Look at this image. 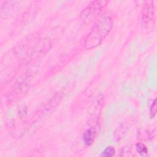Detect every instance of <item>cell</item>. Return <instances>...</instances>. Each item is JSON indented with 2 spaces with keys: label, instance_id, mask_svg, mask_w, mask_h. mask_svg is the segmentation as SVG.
Listing matches in <instances>:
<instances>
[{
  "label": "cell",
  "instance_id": "6da1fadb",
  "mask_svg": "<svg viewBox=\"0 0 157 157\" xmlns=\"http://www.w3.org/2000/svg\"><path fill=\"white\" fill-rule=\"evenodd\" d=\"M112 27V18L110 14L105 13L96 21L85 37L84 47L91 50L99 45L107 37Z\"/></svg>",
  "mask_w": 157,
  "mask_h": 157
},
{
  "label": "cell",
  "instance_id": "7a4b0ae2",
  "mask_svg": "<svg viewBox=\"0 0 157 157\" xmlns=\"http://www.w3.org/2000/svg\"><path fill=\"white\" fill-rule=\"evenodd\" d=\"M107 1H94L90 2L80 13V19L85 23H90L105 7Z\"/></svg>",
  "mask_w": 157,
  "mask_h": 157
},
{
  "label": "cell",
  "instance_id": "3957f363",
  "mask_svg": "<svg viewBox=\"0 0 157 157\" xmlns=\"http://www.w3.org/2000/svg\"><path fill=\"white\" fill-rule=\"evenodd\" d=\"M155 6L153 1H147L144 7L142 16L144 28L147 31L153 29L155 25Z\"/></svg>",
  "mask_w": 157,
  "mask_h": 157
},
{
  "label": "cell",
  "instance_id": "277c9868",
  "mask_svg": "<svg viewBox=\"0 0 157 157\" xmlns=\"http://www.w3.org/2000/svg\"><path fill=\"white\" fill-rule=\"evenodd\" d=\"M96 132L94 128H90L86 129L82 136L83 141L86 146H90L93 143L95 137H96Z\"/></svg>",
  "mask_w": 157,
  "mask_h": 157
},
{
  "label": "cell",
  "instance_id": "5b68a950",
  "mask_svg": "<svg viewBox=\"0 0 157 157\" xmlns=\"http://www.w3.org/2000/svg\"><path fill=\"white\" fill-rule=\"evenodd\" d=\"M136 150L142 156H145L148 153V148L142 143H138L136 144Z\"/></svg>",
  "mask_w": 157,
  "mask_h": 157
},
{
  "label": "cell",
  "instance_id": "8992f818",
  "mask_svg": "<svg viewBox=\"0 0 157 157\" xmlns=\"http://www.w3.org/2000/svg\"><path fill=\"white\" fill-rule=\"evenodd\" d=\"M115 149L112 147H107L101 153V156H112L115 155Z\"/></svg>",
  "mask_w": 157,
  "mask_h": 157
},
{
  "label": "cell",
  "instance_id": "52a82bcc",
  "mask_svg": "<svg viewBox=\"0 0 157 157\" xmlns=\"http://www.w3.org/2000/svg\"><path fill=\"white\" fill-rule=\"evenodd\" d=\"M156 99H155L150 108V118H153L156 115Z\"/></svg>",
  "mask_w": 157,
  "mask_h": 157
}]
</instances>
